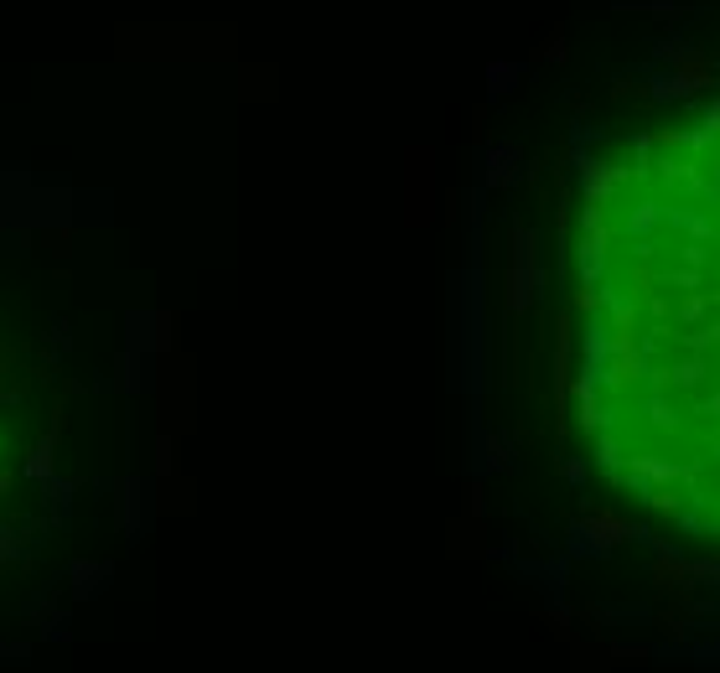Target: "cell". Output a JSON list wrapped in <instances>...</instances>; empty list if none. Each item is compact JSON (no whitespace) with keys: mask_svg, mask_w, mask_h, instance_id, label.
<instances>
[{"mask_svg":"<svg viewBox=\"0 0 720 673\" xmlns=\"http://www.w3.org/2000/svg\"><path fill=\"white\" fill-rule=\"evenodd\" d=\"M612 212L622 466L653 508L720 538V93L628 150Z\"/></svg>","mask_w":720,"mask_h":673,"instance_id":"obj_1","label":"cell"}]
</instances>
